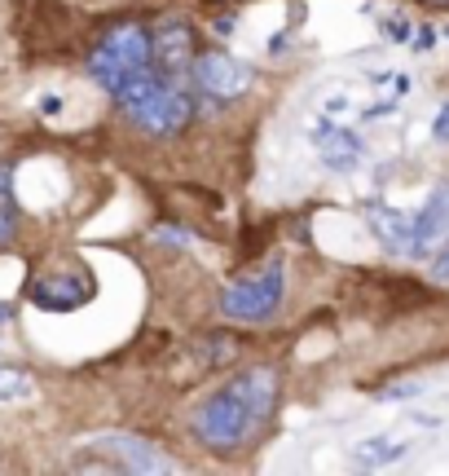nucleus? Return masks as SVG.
Segmentation results:
<instances>
[{"label":"nucleus","mask_w":449,"mask_h":476,"mask_svg":"<svg viewBox=\"0 0 449 476\" xmlns=\"http://www.w3.org/2000/svg\"><path fill=\"white\" fill-rule=\"evenodd\" d=\"M273 401H278V370L251 366L194 410V437L212 450H238L269 424Z\"/></svg>","instance_id":"nucleus-1"},{"label":"nucleus","mask_w":449,"mask_h":476,"mask_svg":"<svg viewBox=\"0 0 449 476\" xmlns=\"http://www.w3.org/2000/svg\"><path fill=\"white\" fill-rule=\"evenodd\" d=\"M89 71H93V80H98L111 98H119L137 75L154 71L150 31L137 27V22H119V27H111V31L98 40V49H93V58H89Z\"/></svg>","instance_id":"nucleus-2"},{"label":"nucleus","mask_w":449,"mask_h":476,"mask_svg":"<svg viewBox=\"0 0 449 476\" xmlns=\"http://www.w3.org/2000/svg\"><path fill=\"white\" fill-rule=\"evenodd\" d=\"M119 107L128 111V119L137 123V128H146V132H154V137H172V132H181L185 123H190V98L177 89V84H168L163 75H154V71H146V75H137L123 93H119Z\"/></svg>","instance_id":"nucleus-3"},{"label":"nucleus","mask_w":449,"mask_h":476,"mask_svg":"<svg viewBox=\"0 0 449 476\" xmlns=\"http://www.w3.org/2000/svg\"><path fill=\"white\" fill-rule=\"evenodd\" d=\"M89 455H98V464L84 468H114V472H137V476H168L181 472V464L172 455H163L159 446L132 437V432H102L89 441Z\"/></svg>","instance_id":"nucleus-4"},{"label":"nucleus","mask_w":449,"mask_h":476,"mask_svg":"<svg viewBox=\"0 0 449 476\" xmlns=\"http://www.w3.org/2000/svg\"><path fill=\"white\" fill-rule=\"evenodd\" d=\"M282 296H287V274H282V260H273L256 278H242V282L224 287L221 313L229 322H264V318L278 313Z\"/></svg>","instance_id":"nucleus-5"},{"label":"nucleus","mask_w":449,"mask_h":476,"mask_svg":"<svg viewBox=\"0 0 449 476\" xmlns=\"http://www.w3.org/2000/svg\"><path fill=\"white\" fill-rule=\"evenodd\" d=\"M150 53H154V67L168 71V75L194 71V58H199L194 27L185 18H159L154 31H150Z\"/></svg>","instance_id":"nucleus-6"},{"label":"nucleus","mask_w":449,"mask_h":476,"mask_svg":"<svg viewBox=\"0 0 449 476\" xmlns=\"http://www.w3.org/2000/svg\"><path fill=\"white\" fill-rule=\"evenodd\" d=\"M194 80H199L203 93L229 102V98L247 93L256 75H251L247 62H238V58H229V53H199V58H194Z\"/></svg>","instance_id":"nucleus-7"},{"label":"nucleus","mask_w":449,"mask_h":476,"mask_svg":"<svg viewBox=\"0 0 449 476\" xmlns=\"http://www.w3.org/2000/svg\"><path fill=\"white\" fill-rule=\"evenodd\" d=\"M89 296H93V278H89L84 269H75V274H44V278L31 287L35 309H49V313H71V309H80Z\"/></svg>","instance_id":"nucleus-8"},{"label":"nucleus","mask_w":449,"mask_h":476,"mask_svg":"<svg viewBox=\"0 0 449 476\" xmlns=\"http://www.w3.org/2000/svg\"><path fill=\"white\" fill-rule=\"evenodd\" d=\"M441 242H449V181H441L428 194L423 212L414 217V256H423V251H432Z\"/></svg>","instance_id":"nucleus-9"},{"label":"nucleus","mask_w":449,"mask_h":476,"mask_svg":"<svg viewBox=\"0 0 449 476\" xmlns=\"http://www.w3.org/2000/svg\"><path fill=\"white\" fill-rule=\"evenodd\" d=\"M366 221H370L374 238H379L392 256H414V221H406L401 212L379 208V203H370V208H366Z\"/></svg>","instance_id":"nucleus-10"},{"label":"nucleus","mask_w":449,"mask_h":476,"mask_svg":"<svg viewBox=\"0 0 449 476\" xmlns=\"http://www.w3.org/2000/svg\"><path fill=\"white\" fill-rule=\"evenodd\" d=\"M313 146L322 150V159L331 163V168H352L357 159H361V141L348 132V128H331V123H318V132H313Z\"/></svg>","instance_id":"nucleus-11"},{"label":"nucleus","mask_w":449,"mask_h":476,"mask_svg":"<svg viewBox=\"0 0 449 476\" xmlns=\"http://www.w3.org/2000/svg\"><path fill=\"white\" fill-rule=\"evenodd\" d=\"M194 353H199V361H203L208 370H217V366L238 357V340H233L229 331H212V336H203V340L194 345Z\"/></svg>","instance_id":"nucleus-12"},{"label":"nucleus","mask_w":449,"mask_h":476,"mask_svg":"<svg viewBox=\"0 0 449 476\" xmlns=\"http://www.w3.org/2000/svg\"><path fill=\"white\" fill-rule=\"evenodd\" d=\"M18 230V203H13V177H9V168L0 163V247L13 238Z\"/></svg>","instance_id":"nucleus-13"},{"label":"nucleus","mask_w":449,"mask_h":476,"mask_svg":"<svg viewBox=\"0 0 449 476\" xmlns=\"http://www.w3.org/2000/svg\"><path fill=\"white\" fill-rule=\"evenodd\" d=\"M35 393V379L22 366H0V401H27Z\"/></svg>","instance_id":"nucleus-14"},{"label":"nucleus","mask_w":449,"mask_h":476,"mask_svg":"<svg viewBox=\"0 0 449 476\" xmlns=\"http://www.w3.org/2000/svg\"><path fill=\"white\" fill-rule=\"evenodd\" d=\"M410 446H397V441H366L357 446V464L361 468H379V464H397Z\"/></svg>","instance_id":"nucleus-15"},{"label":"nucleus","mask_w":449,"mask_h":476,"mask_svg":"<svg viewBox=\"0 0 449 476\" xmlns=\"http://www.w3.org/2000/svg\"><path fill=\"white\" fill-rule=\"evenodd\" d=\"M414 393H423V384L414 379V384H401V388H383V397L388 401H397V397H414Z\"/></svg>","instance_id":"nucleus-16"},{"label":"nucleus","mask_w":449,"mask_h":476,"mask_svg":"<svg viewBox=\"0 0 449 476\" xmlns=\"http://www.w3.org/2000/svg\"><path fill=\"white\" fill-rule=\"evenodd\" d=\"M154 234L163 238V242H185V238H190V234H185V230H177V226H159Z\"/></svg>","instance_id":"nucleus-17"},{"label":"nucleus","mask_w":449,"mask_h":476,"mask_svg":"<svg viewBox=\"0 0 449 476\" xmlns=\"http://www.w3.org/2000/svg\"><path fill=\"white\" fill-rule=\"evenodd\" d=\"M432 274H437V282H449V247L437 256V265H432Z\"/></svg>","instance_id":"nucleus-18"},{"label":"nucleus","mask_w":449,"mask_h":476,"mask_svg":"<svg viewBox=\"0 0 449 476\" xmlns=\"http://www.w3.org/2000/svg\"><path fill=\"white\" fill-rule=\"evenodd\" d=\"M437 141H449V107H441L437 115Z\"/></svg>","instance_id":"nucleus-19"},{"label":"nucleus","mask_w":449,"mask_h":476,"mask_svg":"<svg viewBox=\"0 0 449 476\" xmlns=\"http://www.w3.org/2000/svg\"><path fill=\"white\" fill-rule=\"evenodd\" d=\"M40 111H44V115H58V111H62V102H58V98H44V102H40Z\"/></svg>","instance_id":"nucleus-20"},{"label":"nucleus","mask_w":449,"mask_h":476,"mask_svg":"<svg viewBox=\"0 0 449 476\" xmlns=\"http://www.w3.org/2000/svg\"><path fill=\"white\" fill-rule=\"evenodd\" d=\"M388 36H392V40H406V36H410V27H406V22H392V31H388Z\"/></svg>","instance_id":"nucleus-21"},{"label":"nucleus","mask_w":449,"mask_h":476,"mask_svg":"<svg viewBox=\"0 0 449 476\" xmlns=\"http://www.w3.org/2000/svg\"><path fill=\"white\" fill-rule=\"evenodd\" d=\"M428 4H449V0H428Z\"/></svg>","instance_id":"nucleus-22"}]
</instances>
